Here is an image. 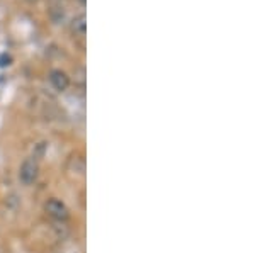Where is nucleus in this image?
Returning <instances> with one entry per match:
<instances>
[{
	"label": "nucleus",
	"mask_w": 255,
	"mask_h": 253,
	"mask_svg": "<svg viewBox=\"0 0 255 253\" xmlns=\"http://www.w3.org/2000/svg\"><path fill=\"white\" fill-rule=\"evenodd\" d=\"M38 175H39L38 160H34V158H26V160L22 162V165H20V169H19L20 182H22L24 185H31V183L36 182Z\"/></svg>",
	"instance_id": "f257e3e1"
},
{
	"label": "nucleus",
	"mask_w": 255,
	"mask_h": 253,
	"mask_svg": "<svg viewBox=\"0 0 255 253\" xmlns=\"http://www.w3.org/2000/svg\"><path fill=\"white\" fill-rule=\"evenodd\" d=\"M44 211H46V214L49 218L56 219V221H67L70 218L68 207L61 201H58V199H49V201H46V204H44Z\"/></svg>",
	"instance_id": "f03ea898"
},
{
	"label": "nucleus",
	"mask_w": 255,
	"mask_h": 253,
	"mask_svg": "<svg viewBox=\"0 0 255 253\" xmlns=\"http://www.w3.org/2000/svg\"><path fill=\"white\" fill-rule=\"evenodd\" d=\"M49 82H51V85L58 92H65L68 88V85H70L68 75L65 72H61V70H53L51 73H49Z\"/></svg>",
	"instance_id": "7ed1b4c3"
},
{
	"label": "nucleus",
	"mask_w": 255,
	"mask_h": 253,
	"mask_svg": "<svg viewBox=\"0 0 255 253\" xmlns=\"http://www.w3.org/2000/svg\"><path fill=\"white\" fill-rule=\"evenodd\" d=\"M85 27H87V24H85V15H80V17H77L73 20V31L79 36H85Z\"/></svg>",
	"instance_id": "20e7f679"
},
{
	"label": "nucleus",
	"mask_w": 255,
	"mask_h": 253,
	"mask_svg": "<svg viewBox=\"0 0 255 253\" xmlns=\"http://www.w3.org/2000/svg\"><path fill=\"white\" fill-rule=\"evenodd\" d=\"M10 61H12L10 56H7V55H0V68H3V67H9V65H10Z\"/></svg>",
	"instance_id": "39448f33"
}]
</instances>
